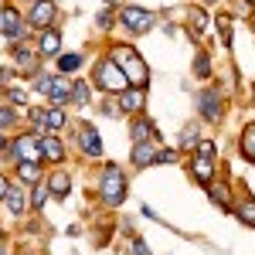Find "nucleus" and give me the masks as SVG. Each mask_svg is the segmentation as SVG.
<instances>
[{"mask_svg": "<svg viewBox=\"0 0 255 255\" xmlns=\"http://www.w3.org/2000/svg\"><path fill=\"white\" fill-rule=\"evenodd\" d=\"M96 24H99V27H102V31H109V27H113V14H109V10H99Z\"/></svg>", "mask_w": 255, "mask_h": 255, "instance_id": "39", "label": "nucleus"}, {"mask_svg": "<svg viewBox=\"0 0 255 255\" xmlns=\"http://www.w3.org/2000/svg\"><path fill=\"white\" fill-rule=\"evenodd\" d=\"M89 99H92L89 82H72V99H68V102H72V106H85Z\"/></svg>", "mask_w": 255, "mask_h": 255, "instance_id": "24", "label": "nucleus"}, {"mask_svg": "<svg viewBox=\"0 0 255 255\" xmlns=\"http://www.w3.org/2000/svg\"><path fill=\"white\" fill-rule=\"evenodd\" d=\"M65 123H68V116H65L61 106H48L44 109V129H61Z\"/></svg>", "mask_w": 255, "mask_h": 255, "instance_id": "21", "label": "nucleus"}, {"mask_svg": "<svg viewBox=\"0 0 255 255\" xmlns=\"http://www.w3.org/2000/svg\"><path fill=\"white\" fill-rule=\"evenodd\" d=\"M99 116H109V119H116V116H123V113H119V102L116 99H102V109H99Z\"/></svg>", "mask_w": 255, "mask_h": 255, "instance_id": "33", "label": "nucleus"}, {"mask_svg": "<svg viewBox=\"0 0 255 255\" xmlns=\"http://www.w3.org/2000/svg\"><path fill=\"white\" fill-rule=\"evenodd\" d=\"M204 3H215V0H204Z\"/></svg>", "mask_w": 255, "mask_h": 255, "instance_id": "43", "label": "nucleus"}, {"mask_svg": "<svg viewBox=\"0 0 255 255\" xmlns=\"http://www.w3.org/2000/svg\"><path fill=\"white\" fill-rule=\"evenodd\" d=\"M48 187H51V197H55V201H65V197H68V187H72V180H68L65 170H58V174H51Z\"/></svg>", "mask_w": 255, "mask_h": 255, "instance_id": "18", "label": "nucleus"}, {"mask_svg": "<svg viewBox=\"0 0 255 255\" xmlns=\"http://www.w3.org/2000/svg\"><path fill=\"white\" fill-rule=\"evenodd\" d=\"M27 119L34 129H44V109H27Z\"/></svg>", "mask_w": 255, "mask_h": 255, "instance_id": "36", "label": "nucleus"}, {"mask_svg": "<svg viewBox=\"0 0 255 255\" xmlns=\"http://www.w3.org/2000/svg\"><path fill=\"white\" fill-rule=\"evenodd\" d=\"M0 99H3V85H0Z\"/></svg>", "mask_w": 255, "mask_h": 255, "instance_id": "41", "label": "nucleus"}, {"mask_svg": "<svg viewBox=\"0 0 255 255\" xmlns=\"http://www.w3.org/2000/svg\"><path fill=\"white\" fill-rule=\"evenodd\" d=\"M27 3H38V0H27Z\"/></svg>", "mask_w": 255, "mask_h": 255, "instance_id": "44", "label": "nucleus"}, {"mask_svg": "<svg viewBox=\"0 0 255 255\" xmlns=\"http://www.w3.org/2000/svg\"><path fill=\"white\" fill-rule=\"evenodd\" d=\"M197 139H201V133H197V126H184L180 129V150H187V146H197Z\"/></svg>", "mask_w": 255, "mask_h": 255, "instance_id": "28", "label": "nucleus"}, {"mask_svg": "<svg viewBox=\"0 0 255 255\" xmlns=\"http://www.w3.org/2000/svg\"><path fill=\"white\" fill-rule=\"evenodd\" d=\"M109 58H113L119 68H123V75H126V82H129V85H139V89H146V82H150V68L143 65V58H139L133 48H126V44H116V48L109 51Z\"/></svg>", "mask_w": 255, "mask_h": 255, "instance_id": "1", "label": "nucleus"}, {"mask_svg": "<svg viewBox=\"0 0 255 255\" xmlns=\"http://www.w3.org/2000/svg\"><path fill=\"white\" fill-rule=\"evenodd\" d=\"M129 136H133V143H146V139H157V126H153L150 119L143 116V113H136V116H133V126H129Z\"/></svg>", "mask_w": 255, "mask_h": 255, "instance_id": "15", "label": "nucleus"}, {"mask_svg": "<svg viewBox=\"0 0 255 255\" xmlns=\"http://www.w3.org/2000/svg\"><path fill=\"white\" fill-rule=\"evenodd\" d=\"M10 153L17 163H41V143H38V133H31V136H17L14 139V146H10Z\"/></svg>", "mask_w": 255, "mask_h": 255, "instance_id": "7", "label": "nucleus"}, {"mask_svg": "<svg viewBox=\"0 0 255 255\" xmlns=\"http://www.w3.org/2000/svg\"><path fill=\"white\" fill-rule=\"evenodd\" d=\"M238 221L249 225V228H255V197H245V201H242V208H238Z\"/></svg>", "mask_w": 255, "mask_h": 255, "instance_id": "26", "label": "nucleus"}, {"mask_svg": "<svg viewBox=\"0 0 255 255\" xmlns=\"http://www.w3.org/2000/svg\"><path fill=\"white\" fill-rule=\"evenodd\" d=\"M38 143H41V157L44 160H55V163L65 160V143L58 136H41L38 133Z\"/></svg>", "mask_w": 255, "mask_h": 255, "instance_id": "16", "label": "nucleus"}, {"mask_svg": "<svg viewBox=\"0 0 255 255\" xmlns=\"http://www.w3.org/2000/svg\"><path fill=\"white\" fill-rule=\"evenodd\" d=\"M119 24H123L129 34H146V31L157 24V17H153L150 10H143V7H133V3H129V7L119 10Z\"/></svg>", "mask_w": 255, "mask_h": 255, "instance_id": "4", "label": "nucleus"}, {"mask_svg": "<svg viewBox=\"0 0 255 255\" xmlns=\"http://www.w3.org/2000/svg\"><path fill=\"white\" fill-rule=\"evenodd\" d=\"M116 102H119V113L123 116H136V113H143V106H146V96H143L139 85H126L116 96Z\"/></svg>", "mask_w": 255, "mask_h": 255, "instance_id": "9", "label": "nucleus"}, {"mask_svg": "<svg viewBox=\"0 0 255 255\" xmlns=\"http://www.w3.org/2000/svg\"><path fill=\"white\" fill-rule=\"evenodd\" d=\"M7 187H10V180H7V177L0 174V201H3V194H7Z\"/></svg>", "mask_w": 255, "mask_h": 255, "instance_id": "40", "label": "nucleus"}, {"mask_svg": "<svg viewBox=\"0 0 255 255\" xmlns=\"http://www.w3.org/2000/svg\"><path fill=\"white\" fill-rule=\"evenodd\" d=\"M252 99H255V92H252Z\"/></svg>", "mask_w": 255, "mask_h": 255, "instance_id": "45", "label": "nucleus"}, {"mask_svg": "<svg viewBox=\"0 0 255 255\" xmlns=\"http://www.w3.org/2000/svg\"><path fill=\"white\" fill-rule=\"evenodd\" d=\"M14 126H17V113L7 109V106H0V133H7V129H14Z\"/></svg>", "mask_w": 255, "mask_h": 255, "instance_id": "29", "label": "nucleus"}, {"mask_svg": "<svg viewBox=\"0 0 255 255\" xmlns=\"http://www.w3.org/2000/svg\"><path fill=\"white\" fill-rule=\"evenodd\" d=\"M55 17H58V3L55 0H38V3H31L27 7V27H34V31H44V27H55Z\"/></svg>", "mask_w": 255, "mask_h": 255, "instance_id": "5", "label": "nucleus"}, {"mask_svg": "<svg viewBox=\"0 0 255 255\" xmlns=\"http://www.w3.org/2000/svg\"><path fill=\"white\" fill-rule=\"evenodd\" d=\"M14 68H17V72H31V75H38L41 55H38V51H31L27 44H14Z\"/></svg>", "mask_w": 255, "mask_h": 255, "instance_id": "10", "label": "nucleus"}, {"mask_svg": "<svg viewBox=\"0 0 255 255\" xmlns=\"http://www.w3.org/2000/svg\"><path fill=\"white\" fill-rule=\"evenodd\" d=\"M82 51H68V55H58V72L61 75H72V72H79L82 68Z\"/></svg>", "mask_w": 255, "mask_h": 255, "instance_id": "20", "label": "nucleus"}, {"mask_svg": "<svg viewBox=\"0 0 255 255\" xmlns=\"http://www.w3.org/2000/svg\"><path fill=\"white\" fill-rule=\"evenodd\" d=\"M27 184H10L7 187V194H3V204L10 208V215H24L27 211Z\"/></svg>", "mask_w": 255, "mask_h": 255, "instance_id": "12", "label": "nucleus"}, {"mask_svg": "<svg viewBox=\"0 0 255 255\" xmlns=\"http://www.w3.org/2000/svg\"><path fill=\"white\" fill-rule=\"evenodd\" d=\"M75 143H79L82 157H102V139H99V133H96L92 123H79V129H75Z\"/></svg>", "mask_w": 255, "mask_h": 255, "instance_id": "8", "label": "nucleus"}, {"mask_svg": "<svg viewBox=\"0 0 255 255\" xmlns=\"http://www.w3.org/2000/svg\"><path fill=\"white\" fill-rule=\"evenodd\" d=\"M238 150L245 153V160H252V163H255V123H249V126L242 129V139H238Z\"/></svg>", "mask_w": 255, "mask_h": 255, "instance_id": "19", "label": "nucleus"}, {"mask_svg": "<svg viewBox=\"0 0 255 255\" xmlns=\"http://www.w3.org/2000/svg\"><path fill=\"white\" fill-rule=\"evenodd\" d=\"M48 99H51V106H65V102L72 99V82L65 79V75H58V79L51 82V92H48Z\"/></svg>", "mask_w": 255, "mask_h": 255, "instance_id": "17", "label": "nucleus"}, {"mask_svg": "<svg viewBox=\"0 0 255 255\" xmlns=\"http://www.w3.org/2000/svg\"><path fill=\"white\" fill-rule=\"evenodd\" d=\"M215 174H218L215 160H208V157H194V160H191V177H194L197 184L211 187V184H215Z\"/></svg>", "mask_w": 255, "mask_h": 255, "instance_id": "13", "label": "nucleus"}, {"mask_svg": "<svg viewBox=\"0 0 255 255\" xmlns=\"http://www.w3.org/2000/svg\"><path fill=\"white\" fill-rule=\"evenodd\" d=\"M153 163H177V150H157Z\"/></svg>", "mask_w": 255, "mask_h": 255, "instance_id": "38", "label": "nucleus"}, {"mask_svg": "<svg viewBox=\"0 0 255 255\" xmlns=\"http://www.w3.org/2000/svg\"><path fill=\"white\" fill-rule=\"evenodd\" d=\"M129 160H133V167H136V170H143V167H153V160H157V146H153V139H146V143H133V153H129Z\"/></svg>", "mask_w": 255, "mask_h": 255, "instance_id": "14", "label": "nucleus"}, {"mask_svg": "<svg viewBox=\"0 0 255 255\" xmlns=\"http://www.w3.org/2000/svg\"><path fill=\"white\" fill-rule=\"evenodd\" d=\"M17 180L34 187V184L41 180V163H17Z\"/></svg>", "mask_w": 255, "mask_h": 255, "instance_id": "22", "label": "nucleus"}, {"mask_svg": "<svg viewBox=\"0 0 255 255\" xmlns=\"http://www.w3.org/2000/svg\"><path fill=\"white\" fill-rule=\"evenodd\" d=\"M215 153H218V143H215V139H197V157H208V160H211Z\"/></svg>", "mask_w": 255, "mask_h": 255, "instance_id": "34", "label": "nucleus"}, {"mask_svg": "<svg viewBox=\"0 0 255 255\" xmlns=\"http://www.w3.org/2000/svg\"><path fill=\"white\" fill-rule=\"evenodd\" d=\"M197 109H201V119L204 123H218V119L225 116V99H221V92H218L215 85L197 96Z\"/></svg>", "mask_w": 255, "mask_h": 255, "instance_id": "6", "label": "nucleus"}, {"mask_svg": "<svg viewBox=\"0 0 255 255\" xmlns=\"http://www.w3.org/2000/svg\"><path fill=\"white\" fill-rule=\"evenodd\" d=\"M208 194H211V201H215L218 208L232 211V194H228V187H225V184H211V187H208Z\"/></svg>", "mask_w": 255, "mask_h": 255, "instance_id": "23", "label": "nucleus"}, {"mask_svg": "<svg viewBox=\"0 0 255 255\" xmlns=\"http://www.w3.org/2000/svg\"><path fill=\"white\" fill-rule=\"evenodd\" d=\"M51 75H44V72H38V75H34V92H38V96H48V92H51Z\"/></svg>", "mask_w": 255, "mask_h": 255, "instance_id": "31", "label": "nucleus"}, {"mask_svg": "<svg viewBox=\"0 0 255 255\" xmlns=\"http://www.w3.org/2000/svg\"><path fill=\"white\" fill-rule=\"evenodd\" d=\"M7 99H10L14 106H27V92H24V89H10V92H7Z\"/></svg>", "mask_w": 255, "mask_h": 255, "instance_id": "37", "label": "nucleus"}, {"mask_svg": "<svg viewBox=\"0 0 255 255\" xmlns=\"http://www.w3.org/2000/svg\"><path fill=\"white\" fill-rule=\"evenodd\" d=\"M129 255H150V249H146V242L139 235H133L129 238Z\"/></svg>", "mask_w": 255, "mask_h": 255, "instance_id": "35", "label": "nucleus"}, {"mask_svg": "<svg viewBox=\"0 0 255 255\" xmlns=\"http://www.w3.org/2000/svg\"><path fill=\"white\" fill-rule=\"evenodd\" d=\"M96 85L102 89V92H113V96H119L129 82H126V75H123V68H119L113 58H99L96 61Z\"/></svg>", "mask_w": 255, "mask_h": 255, "instance_id": "3", "label": "nucleus"}, {"mask_svg": "<svg viewBox=\"0 0 255 255\" xmlns=\"http://www.w3.org/2000/svg\"><path fill=\"white\" fill-rule=\"evenodd\" d=\"M38 55H41V58H58V55H61V31H58V27H44V31H41Z\"/></svg>", "mask_w": 255, "mask_h": 255, "instance_id": "11", "label": "nucleus"}, {"mask_svg": "<svg viewBox=\"0 0 255 255\" xmlns=\"http://www.w3.org/2000/svg\"><path fill=\"white\" fill-rule=\"evenodd\" d=\"M0 255H7V252H3V245H0Z\"/></svg>", "mask_w": 255, "mask_h": 255, "instance_id": "42", "label": "nucleus"}, {"mask_svg": "<svg viewBox=\"0 0 255 255\" xmlns=\"http://www.w3.org/2000/svg\"><path fill=\"white\" fill-rule=\"evenodd\" d=\"M218 34H221V44L232 48V20L228 17H218Z\"/></svg>", "mask_w": 255, "mask_h": 255, "instance_id": "32", "label": "nucleus"}, {"mask_svg": "<svg viewBox=\"0 0 255 255\" xmlns=\"http://www.w3.org/2000/svg\"><path fill=\"white\" fill-rule=\"evenodd\" d=\"M99 197L109 208H119L126 201V177H123V170H119L116 163L102 167V174H99Z\"/></svg>", "mask_w": 255, "mask_h": 255, "instance_id": "2", "label": "nucleus"}, {"mask_svg": "<svg viewBox=\"0 0 255 255\" xmlns=\"http://www.w3.org/2000/svg\"><path fill=\"white\" fill-rule=\"evenodd\" d=\"M194 75L197 79H208V75H211V58H208V55H197L194 58Z\"/></svg>", "mask_w": 255, "mask_h": 255, "instance_id": "30", "label": "nucleus"}, {"mask_svg": "<svg viewBox=\"0 0 255 255\" xmlns=\"http://www.w3.org/2000/svg\"><path fill=\"white\" fill-rule=\"evenodd\" d=\"M187 20L194 24V34H201V31H208V14H204L201 7H191V10H187Z\"/></svg>", "mask_w": 255, "mask_h": 255, "instance_id": "27", "label": "nucleus"}, {"mask_svg": "<svg viewBox=\"0 0 255 255\" xmlns=\"http://www.w3.org/2000/svg\"><path fill=\"white\" fill-rule=\"evenodd\" d=\"M48 197H51V187H48L44 180H38V184L31 187V208H34V211L44 208V201H48Z\"/></svg>", "mask_w": 255, "mask_h": 255, "instance_id": "25", "label": "nucleus"}]
</instances>
